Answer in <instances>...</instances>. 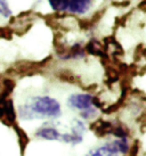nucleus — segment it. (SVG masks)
I'll return each instance as SVG.
<instances>
[{
    "instance_id": "obj_9",
    "label": "nucleus",
    "mask_w": 146,
    "mask_h": 156,
    "mask_svg": "<svg viewBox=\"0 0 146 156\" xmlns=\"http://www.w3.org/2000/svg\"><path fill=\"white\" fill-rule=\"evenodd\" d=\"M0 15L5 18H9L12 16V10L9 8L7 0H0Z\"/></svg>"
},
{
    "instance_id": "obj_3",
    "label": "nucleus",
    "mask_w": 146,
    "mask_h": 156,
    "mask_svg": "<svg viewBox=\"0 0 146 156\" xmlns=\"http://www.w3.org/2000/svg\"><path fill=\"white\" fill-rule=\"evenodd\" d=\"M55 12L72 15H85L93 5V0H48Z\"/></svg>"
},
{
    "instance_id": "obj_7",
    "label": "nucleus",
    "mask_w": 146,
    "mask_h": 156,
    "mask_svg": "<svg viewBox=\"0 0 146 156\" xmlns=\"http://www.w3.org/2000/svg\"><path fill=\"white\" fill-rule=\"evenodd\" d=\"M85 156H119V154L113 149L111 144L108 141V143L102 145V146H98V147L90 149Z\"/></svg>"
},
{
    "instance_id": "obj_5",
    "label": "nucleus",
    "mask_w": 146,
    "mask_h": 156,
    "mask_svg": "<svg viewBox=\"0 0 146 156\" xmlns=\"http://www.w3.org/2000/svg\"><path fill=\"white\" fill-rule=\"evenodd\" d=\"M57 55L63 61L70 59H79L86 55V50L80 42H75L70 47H63L62 49H57Z\"/></svg>"
},
{
    "instance_id": "obj_8",
    "label": "nucleus",
    "mask_w": 146,
    "mask_h": 156,
    "mask_svg": "<svg viewBox=\"0 0 146 156\" xmlns=\"http://www.w3.org/2000/svg\"><path fill=\"white\" fill-rule=\"evenodd\" d=\"M85 50L89 54H93V55H97V56H105V51L104 49L102 48L100 44H99L97 40H90L89 44H87L85 47Z\"/></svg>"
},
{
    "instance_id": "obj_2",
    "label": "nucleus",
    "mask_w": 146,
    "mask_h": 156,
    "mask_svg": "<svg viewBox=\"0 0 146 156\" xmlns=\"http://www.w3.org/2000/svg\"><path fill=\"white\" fill-rule=\"evenodd\" d=\"M66 104L71 109L79 111L82 121L95 120L102 107L100 100L90 94H73L68 98Z\"/></svg>"
},
{
    "instance_id": "obj_4",
    "label": "nucleus",
    "mask_w": 146,
    "mask_h": 156,
    "mask_svg": "<svg viewBox=\"0 0 146 156\" xmlns=\"http://www.w3.org/2000/svg\"><path fill=\"white\" fill-rule=\"evenodd\" d=\"M87 126L85 122L79 119H74L72 121V126H71V130L69 132L62 133L60 137V141L65 144H70L72 146H77L79 144L83 141V136L86 133Z\"/></svg>"
},
{
    "instance_id": "obj_6",
    "label": "nucleus",
    "mask_w": 146,
    "mask_h": 156,
    "mask_svg": "<svg viewBox=\"0 0 146 156\" xmlns=\"http://www.w3.org/2000/svg\"><path fill=\"white\" fill-rule=\"evenodd\" d=\"M35 137L47 141H60L62 133L54 124L45 123L35 131Z\"/></svg>"
},
{
    "instance_id": "obj_1",
    "label": "nucleus",
    "mask_w": 146,
    "mask_h": 156,
    "mask_svg": "<svg viewBox=\"0 0 146 156\" xmlns=\"http://www.w3.org/2000/svg\"><path fill=\"white\" fill-rule=\"evenodd\" d=\"M16 115L22 121L56 120L62 116V106L50 96H35L18 107Z\"/></svg>"
}]
</instances>
